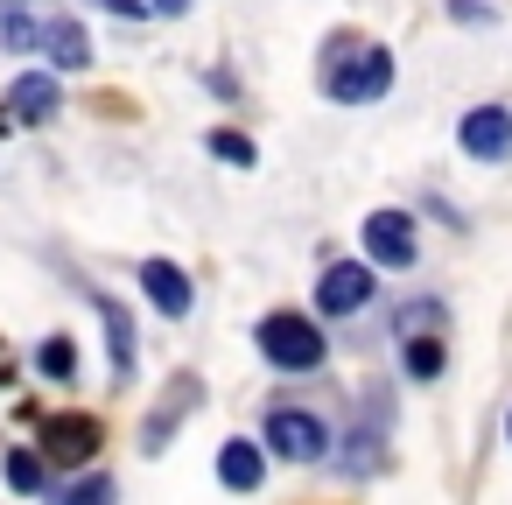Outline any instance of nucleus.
Wrapping results in <instances>:
<instances>
[{
	"instance_id": "3",
	"label": "nucleus",
	"mask_w": 512,
	"mask_h": 505,
	"mask_svg": "<svg viewBox=\"0 0 512 505\" xmlns=\"http://www.w3.org/2000/svg\"><path fill=\"white\" fill-rule=\"evenodd\" d=\"M393 337H400V365H407V379H442V365H449V344H442V302H407L400 316H393Z\"/></svg>"
},
{
	"instance_id": "23",
	"label": "nucleus",
	"mask_w": 512,
	"mask_h": 505,
	"mask_svg": "<svg viewBox=\"0 0 512 505\" xmlns=\"http://www.w3.org/2000/svg\"><path fill=\"white\" fill-rule=\"evenodd\" d=\"M505 442H512V407H505Z\"/></svg>"
},
{
	"instance_id": "21",
	"label": "nucleus",
	"mask_w": 512,
	"mask_h": 505,
	"mask_svg": "<svg viewBox=\"0 0 512 505\" xmlns=\"http://www.w3.org/2000/svg\"><path fill=\"white\" fill-rule=\"evenodd\" d=\"M148 8H155V15H183V8H190V0H148Z\"/></svg>"
},
{
	"instance_id": "10",
	"label": "nucleus",
	"mask_w": 512,
	"mask_h": 505,
	"mask_svg": "<svg viewBox=\"0 0 512 505\" xmlns=\"http://www.w3.org/2000/svg\"><path fill=\"white\" fill-rule=\"evenodd\" d=\"M456 148L470 155V162H505L512 155V106H470L463 120H456Z\"/></svg>"
},
{
	"instance_id": "1",
	"label": "nucleus",
	"mask_w": 512,
	"mask_h": 505,
	"mask_svg": "<svg viewBox=\"0 0 512 505\" xmlns=\"http://www.w3.org/2000/svg\"><path fill=\"white\" fill-rule=\"evenodd\" d=\"M316 92L330 106H379L393 92V50L358 36V29H337L323 36V57H316Z\"/></svg>"
},
{
	"instance_id": "11",
	"label": "nucleus",
	"mask_w": 512,
	"mask_h": 505,
	"mask_svg": "<svg viewBox=\"0 0 512 505\" xmlns=\"http://www.w3.org/2000/svg\"><path fill=\"white\" fill-rule=\"evenodd\" d=\"M43 64L64 71V78L92 71V36H85L78 15H50V22H43Z\"/></svg>"
},
{
	"instance_id": "22",
	"label": "nucleus",
	"mask_w": 512,
	"mask_h": 505,
	"mask_svg": "<svg viewBox=\"0 0 512 505\" xmlns=\"http://www.w3.org/2000/svg\"><path fill=\"white\" fill-rule=\"evenodd\" d=\"M15 379V358H8V344H0V386H8Z\"/></svg>"
},
{
	"instance_id": "15",
	"label": "nucleus",
	"mask_w": 512,
	"mask_h": 505,
	"mask_svg": "<svg viewBox=\"0 0 512 505\" xmlns=\"http://www.w3.org/2000/svg\"><path fill=\"white\" fill-rule=\"evenodd\" d=\"M0 50L8 57H43V22L22 15V0H8V15H0Z\"/></svg>"
},
{
	"instance_id": "18",
	"label": "nucleus",
	"mask_w": 512,
	"mask_h": 505,
	"mask_svg": "<svg viewBox=\"0 0 512 505\" xmlns=\"http://www.w3.org/2000/svg\"><path fill=\"white\" fill-rule=\"evenodd\" d=\"M57 491H64V505H78V498H113V477L92 470V477H71V484H57Z\"/></svg>"
},
{
	"instance_id": "19",
	"label": "nucleus",
	"mask_w": 512,
	"mask_h": 505,
	"mask_svg": "<svg viewBox=\"0 0 512 505\" xmlns=\"http://www.w3.org/2000/svg\"><path fill=\"white\" fill-rule=\"evenodd\" d=\"M85 8H99V15H120V22H148V15H155L148 0H85Z\"/></svg>"
},
{
	"instance_id": "9",
	"label": "nucleus",
	"mask_w": 512,
	"mask_h": 505,
	"mask_svg": "<svg viewBox=\"0 0 512 505\" xmlns=\"http://www.w3.org/2000/svg\"><path fill=\"white\" fill-rule=\"evenodd\" d=\"M141 295H148V309L155 316H169V323H183L190 309H197V281H190V267L183 260H141Z\"/></svg>"
},
{
	"instance_id": "7",
	"label": "nucleus",
	"mask_w": 512,
	"mask_h": 505,
	"mask_svg": "<svg viewBox=\"0 0 512 505\" xmlns=\"http://www.w3.org/2000/svg\"><path fill=\"white\" fill-rule=\"evenodd\" d=\"M372 295H379V267L372 260H330L316 274V309L323 316H358Z\"/></svg>"
},
{
	"instance_id": "13",
	"label": "nucleus",
	"mask_w": 512,
	"mask_h": 505,
	"mask_svg": "<svg viewBox=\"0 0 512 505\" xmlns=\"http://www.w3.org/2000/svg\"><path fill=\"white\" fill-rule=\"evenodd\" d=\"M92 309H99V323H106V358H113V372L134 379V316H127L113 295H99V288H92Z\"/></svg>"
},
{
	"instance_id": "14",
	"label": "nucleus",
	"mask_w": 512,
	"mask_h": 505,
	"mask_svg": "<svg viewBox=\"0 0 512 505\" xmlns=\"http://www.w3.org/2000/svg\"><path fill=\"white\" fill-rule=\"evenodd\" d=\"M0 477H8V491H22V498H43L50 491V456L43 449H8L0 456Z\"/></svg>"
},
{
	"instance_id": "4",
	"label": "nucleus",
	"mask_w": 512,
	"mask_h": 505,
	"mask_svg": "<svg viewBox=\"0 0 512 505\" xmlns=\"http://www.w3.org/2000/svg\"><path fill=\"white\" fill-rule=\"evenodd\" d=\"M260 442H267V456H281V463H323V456L337 449V442H330V421L309 414V407H267Z\"/></svg>"
},
{
	"instance_id": "8",
	"label": "nucleus",
	"mask_w": 512,
	"mask_h": 505,
	"mask_svg": "<svg viewBox=\"0 0 512 505\" xmlns=\"http://www.w3.org/2000/svg\"><path fill=\"white\" fill-rule=\"evenodd\" d=\"M0 113H8L15 127H50V120L64 113V85H57V71H50V64L22 71V78L8 85V99H0Z\"/></svg>"
},
{
	"instance_id": "12",
	"label": "nucleus",
	"mask_w": 512,
	"mask_h": 505,
	"mask_svg": "<svg viewBox=\"0 0 512 505\" xmlns=\"http://www.w3.org/2000/svg\"><path fill=\"white\" fill-rule=\"evenodd\" d=\"M218 484H232V491H260V484H267V442H253V435H225V442H218Z\"/></svg>"
},
{
	"instance_id": "5",
	"label": "nucleus",
	"mask_w": 512,
	"mask_h": 505,
	"mask_svg": "<svg viewBox=\"0 0 512 505\" xmlns=\"http://www.w3.org/2000/svg\"><path fill=\"white\" fill-rule=\"evenodd\" d=\"M36 449H43L50 463H64V470H85V463L106 449V421H99V414H85V407H71V414H50Z\"/></svg>"
},
{
	"instance_id": "6",
	"label": "nucleus",
	"mask_w": 512,
	"mask_h": 505,
	"mask_svg": "<svg viewBox=\"0 0 512 505\" xmlns=\"http://www.w3.org/2000/svg\"><path fill=\"white\" fill-rule=\"evenodd\" d=\"M358 232H365V260H372L379 274H407V267H414V253H421L414 218H407V211H393V204H386V211H372Z\"/></svg>"
},
{
	"instance_id": "17",
	"label": "nucleus",
	"mask_w": 512,
	"mask_h": 505,
	"mask_svg": "<svg viewBox=\"0 0 512 505\" xmlns=\"http://www.w3.org/2000/svg\"><path fill=\"white\" fill-rule=\"evenodd\" d=\"M36 372H43L50 386H71V379H78V344H71V337H43V344H36Z\"/></svg>"
},
{
	"instance_id": "20",
	"label": "nucleus",
	"mask_w": 512,
	"mask_h": 505,
	"mask_svg": "<svg viewBox=\"0 0 512 505\" xmlns=\"http://www.w3.org/2000/svg\"><path fill=\"white\" fill-rule=\"evenodd\" d=\"M449 15L456 22H491V8H477V0H449Z\"/></svg>"
},
{
	"instance_id": "2",
	"label": "nucleus",
	"mask_w": 512,
	"mask_h": 505,
	"mask_svg": "<svg viewBox=\"0 0 512 505\" xmlns=\"http://www.w3.org/2000/svg\"><path fill=\"white\" fill-rule=\"evenodd\" d=\"M253 344H260V358L274 372H295V379L323 372V358H330V337H323V323L309 309H267L253 323Z\"/></svg>"
},
{
	"instance_id": "16",
	"label": "nucleus",
	"mask_w": 512,
	"mask_h": 505,
	"mask_svg": "<svg viewBox=\"0 0 512 505\" xmlns=\"http://www.w3.org/2000/svg\"><path fill=\"white\" fill-rule=\"evenodd\" d=\"M204 155H211V162H232V169H253V162H260L253 134H239V127H211V134H204Z\"/></svg>"
}]
</instances>
